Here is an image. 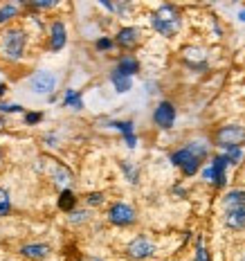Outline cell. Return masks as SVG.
Masks as SVG:
<instances>
[{
  "label": "cell",
  "instance_id": "25",
  "mask_svg": "<svg viewBox=\"0 0 245 261\" xmlns=\"http://www.w3.org/2000/svg\"><path fill=\"white\" fill-rule=\"evenodd\" d=\"M196 261H207V252L203 250V246H198V252H196Z\"/></svg>",
  "mask_w": 245,
  "mask_h": 261
},
{
  "label": "cell",
  "instance_id": "31",
  "mask_svg": "<svg viewBox=\"0 0 245 261\" xmlns=\"http://www.w3.org/2000/svg\"><path fill=\"white\" fill-rule=\"evenodd\" d=\"M0 158H3V155H0Z\"/></svg>",
  "mask_w": 245,
  "mask_h": 261
},
{
  "label": "cell",
  "instance_id": "3",
  "mask_svg": "<svg viewBox=\"0 0 245 261\" xmlns=\"http://www.w3.org/2000/svg\"><path fill=\"white\" fill-rule=\"evenodd\" d=\"M3 50H5V54H7V59H12V61L23 57V52H25V32H20V30H7L5 32Z\"/></svg>",
  "mask_w": 245,
  "mask_h": 261
},
{
  "label": "cell",
  "instance_id": "26",
  "mask_svg": "<svg viewBox=\"0 0 245 261\" xmlns=\"http://www.w3.org/2000/svg\"><path fill=\"white\" fill-rule=\"evenodd\" d=\"M25 119H27V124H34V122H39V119H41V115H39V113H30Z\"/></svg>",
  "mask_w": 245,
  "mask_h": 261
},
{
  "label": "cell",
  "instance_id": "20",
  "mask_svg": "<svg viewBox=\"0 0 245 261\" xmlns=\"http://www.w3.org/2000/svg\"><path fill=\"white\" fill-rule=\"evenodd\" d=\"M12 210V200H9V194L0 187V216H5L7 212Z\"/></svg>",
  "mask_w": 245,
  "mask_h": 261
},
{
  "label": "cell",
  "instance_id": "28",
  "mask_svg": "<svg viewBox=\"0 0 245 261\" xmlns=\"http://www.w3.org/2000/svg\"><path fill=\"white\" fill-rule=\"evenodd\" d=\"M0 111H5V113H14V111H20V106H0Z\"/></svg>",
  "mask_w": 245,
  "mask_h": 261
},
{
  "label": "cell",
  "instance_id": "16",
  "mask_svg": "<svg viewBox=\"0 0 245 261\" xmlns=\"http://www.w3.org/2000/svg\"><path fill=\"white\" fill-rule=\"evenodd\" d=\"M225 205L230 207H245V192H230L225 196Z\"/></svg>",
  "mask_w": 245,
  "mask_h": 261
},
{
  "label": "cell",
  "instance_id": "15",
  "mask_svg": "<svg viewBox=\"0 0 245 261\" xmlns=\"http://www.w3.org/2000/svg\"><path fill=\"white\" fill-rule=\"evenodd\" d=\"M113 126L115 128H119L124 133V138H126V142H128V146L133 149L135 146V135H133V124L130 122H113Z\"/></svg>",
  "mask_w": 245,
  "mask_h": 261
},
{
  "label": "cell",
  "instance_id": "8",
  "mask_svg": "<svg viewBox=\"0 0 245 261\" xmlns=\"http://www.w3.org/2000/svg\"><path fill=\"white\" fill-rule=\"evenodd\" d=\"M153 119H155V124L160 128H171L173 122H176V108H173V104H169V101H162V104L155 108Z\"/></svg>",
  "mask_w": 245,
  "mask_h": 261
},
{
  "label": "cell",
  "instance_id": "27",
  "mask_svg": "<svg viewBox=\"0 0 245 261\" xmlns=\"http://www.w3.org/2000/svg\"><path fill=\"white\" fill-rule=\"evenodd\" d=\"M97 47H99V50H106V47H111V41H108V39H101L99 43H97Z\"/></svg>",
  "mask_w": 245,
  "mask_h": 261
},
{
  "label": "cell",
  "instance_id": "1",
  "mask_svg": "<svg viewBox=\"0 0 245 261\" xmlns=\"http://www.w3.org/2000/svg\"><path fill=\"white\" fill-rule=\"evenodd\" d=\"M205 155H207V146L203 142H189L184 149L176 151V153L171 155V162L176 167H180L187 176H194V173L198 171L200 160H203Z\"/></svg>",
  "mask_w": 245,
  "mask_h": 261
},
{
  "label": "cell",
  "instance_id": "21",
  "mask_svg": "<svg viewBox=\"0 0 245 261\" xmlns=\"http://www.w3.org/2000/svg\"><path fill=\"white\" fill-rule=\"evenodd\" d=\"M65 106H74V108L79 111V108L84 106V104H81V97L77 95V92H74V90H68V92H65Z\"/></svg>",
  "mask_w": 245,
  "mask_h": 261
},
{
  "label": "cell",
  "instance_id": "4",
  "mask_svg": "<svg viewBox=\"0 0 245 261\" xmlns=\"http://www.w3.org/2000/svg\"><path fill=\"white\" fill-rule=\"evenodd\" d=\"M216 142L223 149H232V146H241L245 142V128L236 126V124H230V126H223L219 133H216Z\"/></svg>",
  "mask_w": 245,
  "mask_h": 261
},
{
  "label": "cell",
  "instance_id": "9",
  "mask_svg": "<svg viewBox=\"0 0 245 261\" xmlns=\"http://www.w3.org/2000/svg\"><path fill=\"white\" fill-rule=\"evenodd\" d=\"M153 243L149 241V239H144V237H138L135 241H130L128 243V254L133 259H146V257H151L153 254Z\"/></svg>",
  "mask_w": 245,
  "mask_h": 261
},
{
  "label": "cell",
  "instance_id": "23",
  "mask_svg": "<svg viewBox=\"0 0 245 261\" xmlns=\"http://www.w3.org/2000/svg\"><path fill=\"white\" fill-rule=\"evenodd\" d=\"M12 16H16V7L14 5H5L3 9H0V23H5V20H9Z\"/></svg>",
  "mask_w": 245,
  "mask_h": 261
},
{
  "label": "cell",
  "instance_id": "11",
  "mask_svg": "<svg viewBox=\"0 0 245 261\" xmlns=\"http://www.w3.org/2000/svg\"><path fill=\"white\" fill-rule=\"evenodd\" d=\"M117 43L122 47H133L135 43H138V30H135V27H124L117 34Z\"/></svg>",
  "mask_w": 245,
  "mask_h": 261
},
{
  "label": "cell",
  "instance_id": "12",
  "mask_svg": "<svg viewBox=\"0 0 245 261\" xmlns=\"http://www.w3.org/2000/svg\"><path fill=\"white\" fill-rule=\"evenodd\" d=\"M52 50H61L65 45V27L63 23H54L52 25Z\"/></svg>",
  "mask_w": 245,
  "mask_h": 261
},
{
  "label": "cell",
  "instance_id": "17",
  "mask_svg": "<svg viewBox=\"0 0 245 261\" xmlns=\"http://www.w3.org/2000/svg\"><path fill=\"white\" fill-rule=\"evenodd\" d=\"M23 254L25 257H34V259H41V257H45L47 254V246H25L23 248Z\"/></svg>",
  "mask_w": 245,
  "mask_h": 261
},
{
  "label": "cell",
  "instance_id": "24",
  "mask_svg": "<svg viewBox=\"0 0 245 261\" xmlns=\"http://www.w3.org/2000/svg\"><path fill=\"white\" fill-rule=\"evenodd\" d=\"M101 200H103L101 194H90V196H88V203H90V205H99Z\"/></svg>",
  "mask_w": 245,
  "mask_h": 261
},
{
  "label": "cell",
  "instance_id": "5",
  "mask_svg": "<svg viewBox=\"0 0 245 261\" xmlns=\"http://www.w3.org/2000/svg\"><path fill=\"white\" fill-rule=\"evenodd\" d=\"M227 165H230V162H227L225 155L216 158V160L211 162V167H207V169L203 171V176L207 178V180L214 182L216 187H223V185H225V167Z\"/></svg>",
  "mask_w": 245,
  "mask_h": 261
},
{
  "label": "cell",
  "instance_id": "7",
  "mask_svg": "<svg viewBox=\"0 0 245 261\" xmlns=\"http://www.w3.org/2000/svg\"><path fill=\"white\" fill-rule=\"evenodd\" d=\"M108 219H111V223H115V225H128V223L135 221V210L124 203H117L108 212Z\"/></svg>",
  "mask_w": 245,
  "mask_h": 261
},
{
  "label": "cell",
  "instance_id": "19",
  "mask_svg": "<svg viewBox=\"0 0 245 261\" xmlns=\"http://www.w3.org/2000/svg\"><path fill=\"white\" fill-rule=\"evenodd\" d=\"M225 158H227V162H230V165H238V162H241V158H243L241 146H232V149H225Z\"/></svg>",
  "mask_w": 245,
  "mask_h": 261
},
{
  "label": "cell",
  "instance_id": "13",
  "mask_svg": "<svg viewBox=\"0 0 245 261\" xmlns=\"http://www.w3.org/2000/svg\"><path fill=\"white\" fill-rule=\"evenodd\" d=\"M111 81H113V86H115V90H117V92H126V90H130V77L122 74L117 68H115V72L111 74Z\"/></svg>",
  "mask_w": 245,
  "mask_h": 261
},
{
  "label": "cell",
  "instance_id": "18",
  "mask_svg": "<svg viewBox=\"0 0 245 261\" xmlns=\"http://www.w3.org/2000/svg\"><path fill=\"white\" fill-rule=\"evenodd\" d=\"M52 176H54V180H57L59 185H68L70 178H72V176H70V171L65 169V167H61V165L54 167V169H52Z\"/></svg>",
  "mask_w": 245,
  "mask_h": 261
},
{
  "label": "cell",
  "instance_id": "6",
  "mask_svg": "<svg viewBox=\"0 0 245 261\" xmlns=\"http://www.w3.org/2000/svg\"><path fill=\"white\" fill-rule=\"evenodd\" d=\"M54 86H57V77H54L52 72H45V70H41V72H36L34 77L30 79V88L34 92H52Z\"/></svg>",
  "mask_w": 245,
  "mask_h": 261
},
{
  "label": "cell",
  "instance_id": "14",
  "mask_svg": "<svg viewBox=\"0 0 245 261\" xmlns=\"http://www.w3.org/2000/svg\"><path fill=\"white\" fill-rule=\"evenodd\" d=\"M138 68H140V63L135 61L133 57H124L122 61L117 63V70H119L122 74H126V77H133V74L138 72Z\"/></svg>",
  "mask_w": 245,
  "mask_h": 261
},
{
  "label": "cell",
  "instance_id": "29",
  "mask_svg": "<svg viewBox=\"0 0 245 261\" xmlns=\"http://www.w3.org/2000/svg\"><path fill=\"white\" fill-rule=\"evenodd\" d=\"M241 18H243V20H245V12H243V14H241Z\"/></svg>",
  "mask_w": 245,
  "mask_h": 261
},
{
  "label": "cell",
  "instance_id": "22",
  "mask_svg": "<svg viewBox=\"0 0 245 261\" xmlns=\"http://www.w3.org/2000/svg\"><path fill=\"white\" fill-rule=\"evenodd\" d=\"M59 205H61V210H72L74 207V198L70 192H63L61 194V200H59Z\"/></svg>",
  "mask_w": 245,
  "mask_h": 261
},
{
  "label": "cell",
  "instance_id": "2",
  "mask_svg": "<svg viewBox=\"0 0 245 261\" xmlns=\"http://www.w3.org/2000/svg\"><path fill=\"white\" fill-rule=\"evenodd\" d=\"M151 25H153L160 34L173 36L180 30V14H178V9L173 7V5H162V7L151 16Z\"/></svg>",
  "mask_w": 245,
  "mask_h": 261
},
{
  "label": "cell",
  "instance_id": "10",
  "mask_svg": "<svg viewBox=\"0 0 245 261\" xmlns=\"http://www.w3.org/2000/svg\"><path fill=\"white\" fill-rule=\"evenodd\" d=\"M225 225L232 230H243L245 227V207H230L225 214Z\"/></svg>",
  "mask_w": 245,
  "mask_h": 261
},
{
  "label": "cell",
  "instance_id": "30",
  "mask_svg": "<svg viewBox=\"0 0 245 261\" xmlns=\"http://www.w3.org/2000/svg\"><path fill=\"white\" fill-rule=\"evenodd\" d=\"M241 261H245V257H243V259H241Z\"/></svg>",
  "mask_w": 245,
  "mask_h": 261
}]
</instances>
